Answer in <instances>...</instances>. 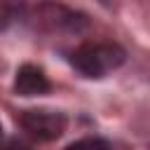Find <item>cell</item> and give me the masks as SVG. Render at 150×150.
<instances>
[{"label":"cell","mask_w":150,"mask_h":150,"mask_svg":"<svg viewBox=\"0 0 150 150\" xmlns=\"http://www.w3.org/2000/svg\"><path fill=\"white\" fill-rule=\"evenodd\" d=\"M124 49L115 42H84L68 54L70 66L84 77H103L124 63Z\"/></svg>","instance_id":"obj_1"},{"label":"cell","mask_w":150,"mask_h":150,"mask_svg":"<svg viewBox=\"0 0 150 150\" xmlns=\"http://www.w3.org/2000/svg\"><path fill=\"white\" fill-rule=\"evenodd\" d=\"M35 26L49 33H66V35H80L89 28V19L82 12H75L66 5L45 2L35 7Z\"/></svg>","instance_id":"obj_2"},{"label":"cell","mask_w":150,"mask_h":150,"mask_svg":"<svg viewBox=\"0 0 150 150\" xmlns=\"http://www.w3.org/2000/svg\"><path fill=\"white\" fill-rule=\"evenodd\" d=\"M21 127L38 141H56L66 131V115L59 110H47V108H33L21 112Z\"/></svg>","instance_id":"obj_3"},{"label":"cell","mask_w":150,"mask_h":150,"mask_svg":"<svg viewBox=\"0 0 150 150\" xmlns=\"http://www.w3.org/2000/svg\"><path fill=\"white\" fill-rule=\"evenodd\" d=\"M49 89H52V82L42 68L33 63L19 66L16 77H14V91L19 96H40V94H47Z\"/></svg>","instance_id":"obj_4"},{"label":"cell","mask_w":150,"mask_h":150,"mask_svg":"<svg viewBox=\"0 0 150 150\" xmlns=\"http://www.w3.org/2000/svg\"><path fill=\"white\" fill-rule=\"evenodd\" d=\"M66 150H110V143L105 138H98V136H87V138L70 143Z\"/></svg>","instance_id":"obj_5"},{"label":"cell","mask_w":150,"mask_h":150,"mask_svg":"<svg viewBox=\"0 0 150 150\" xmlns=\"http://www.w3.org/2000/svg\"><path fill=\"white\" fill-rule=\"evenodd\" d=\"M14 16H16V12H14L12 2H9V0H0V33L12 26Z\"/></svg>","instance_id":"obj_6"},{"label":"cell","mask_w":150,"mask_h":150,"mask_svg":"<svg viewBox=\"0 0 150 150\" xmlns=\"http://www.w3.org/2000/svg\"><path fill=\"white\" fill-rule=\"evenodd\" d=\"M2 150H28V148H26L23 143H16V141H12V143H7Z\"/></svg>","instance_id":"obj_7"},{"label":"cell","mask_w":150,"mask_h":150,"mask_svg":"<svg viewBox=\"0 0 150 150\" xmlns=\"http://www.w3.org/2000/svg\"><path fill=\"white\" fill-rule=\"evenodd\" d=\"M0 134H2V127H0Z\"/></svg>","instance_id":"obj_8"}]
</instances>
